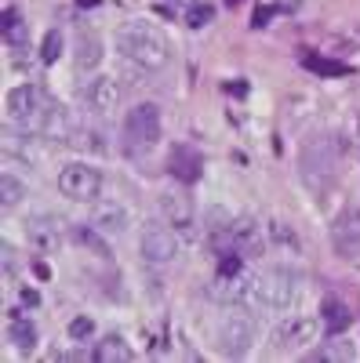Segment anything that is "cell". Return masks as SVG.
I'll use <instances>...</instances> for the list:
<instances>
[{"label": "cell", "mask_w": 360, "mask_h": 363, "mask_svg": "<svg viewBox=\"0 0 360 363\" xmlns=\"http://www.w3.org/2000/svg\"><path fill=\"white\" fill-rule=\"evenodd\" d=\"M215 338H219V349L226 356H244L255 338H258V320L248 306H229V313L219 320V330H215Z\"/></svg>", "instance_id": "obj_5"}, {"label": "cell", "mask_w": 360, "mask_h": 363, "mask_svg": "<svg viewBox=\"0 0 360 363\" xmlns=\"http://www.w3.org/2000/svg\"><path fill=\"white\" fill-rule=\"evenodd\" d=\"M92 225L99 229V233H106V236H120L128 229V207L124 203H116V200H102V203H95V211H92Z\"/></svg>", "instance_id": "obj_15"}, {"label": "cell", "mask_w": 360, "mask_h": 363, "mask_svg": "<svg viewBox=\"0 0 360 363\" xmlns=\"http://www.w3.org/2000/svg\"><path fill=\"white\" fill-rule=\"evenodd\" d=\"M131 359H135V349L120 335H106L95 345V363H131Z\"/></svg>", "instance_id": "obj_17"}, {"label": "cell", "mask_w": 360, "mask_h": 363, "mask_svg": "<svg viewBox=\"0 0 360 363\" xmlns=\"http://www.w3.org/2000/svg\"><path fill=\"white\" fill-rule=\"evenodd\" d=\"M324 323H317L313 316H302V313H291L284 316L277 327H273V335H269V345H273V352H298V349H306L310 342H317V330Z\"/></svg>", "instance_id": "obj_7"}, {"label": "cell", "mask_w": 360, "mask_h": 363, "mask_svg": "<svg viewBox=\"0 0 360 363\" xmlns=\"http://www.w3.org/2000/svg\"><path fill=\"white\" fill-rule=\"evenodd\" d=\"M8 342L18 349V352H33L37 349V327L22 320V316H11L8 320Z\"/></svg>", "instance_id": "obj_21"}, {"label": "cell", "mask_w": 360, "mask_h": 363, "mask_svg": "<svg viewBox=\"0 0 360 363\" xmlns=\"http://www.w3.org/2000/svg\"><path fill=\"white\" fill-rule=\"evenodd\" d=\"M356 142H360V135H356Z\"/></svg>", "instance_id": "obj_32"}, {"label": "cell", "mask_w": 360, "mask_h": 363, "mask_svg": "<svg viewBox=\"0 0 360 363\" xmlns=\"http://www.w3.org/2000/svg\"><path fill=\"white\" fill-rule=\"evenodd\" d=\"M306 69H313V73H324V77H342L346 73V66L342 62H327V58H306Z\"/></svg>", "instance_id": "obj_27"}, {"label": "cell", "mask_w": 360, "mask_h": 363, "mask_svg": "<svg viewBox=\"0 0 360 363\" xmlns=\"http://www.w3.org/2000/svg\"><path fill=\"white\" fill-rule=\"evenodd\" d=\"M11 269H15V251L4 244V277H11Z\"/></svg>", "instance_id": "obj_30"}, {"label": "cell", "mask_w": 360, "mask_h": 363, "mask_svg": "<svg viewBox=\"0 0 360 363\" xmlns=\"http://www.w3.org/2000/svg\"><path fill=\"white\" fill-rule=\"evenodd\" d=\"M339 157H342V145L335 142V135H313L302 142L298 167H302V178L313 193L332 189V182L339 174Z\"/></svg>", "instance_id": "obj_3"}, {"label": "cell", "mask_w": 360, "mask_h": 363, "mask_svg": "<svg viewBox=\"0 0 360 363\" xmlns=\"http://www.w3.org/2000/svg\"><path fill=\"white\" fill-rule=\"evenodd\" d=\"M157 207L168 225L175 229H193V200L186 193H160L157 196Z\"/></svg>", "instance_id": "obj_14"}, {"label": "cell", "mask_w": 360, "mask_h": 363, "mask_svg": "<svg viewBox=\"0 0 360 363\" xmlns=\"http://www.w3.org/2000/svg\"><path fill=\"white\" fill-rule=\"evenodd\" d=\"M0 37H4V44H8V48L26 51V44H29V26L18 18V11H15V8H4V22H0Z\"/></svg>", "instance_id": "obj_18"}, {"label": "cell", "mask_w": 360, "mask_h": 363, "mask_svg": "<svg viewBox=\"0 0 360 363\" xmlns=\"http://www.w3.org/2000/svg\"><path fill=\"white\" fill-rule=\"evenodd\" d=\"M80 102L92 113H113L124 106V87H120L113 77H95L80 87Z\"/></svg>", "instance_id": "obj_10"}, {"label": "cell", "mask_w": 360, "mask_h": 363, "mask_svg": "<svg viewBox=\"0 0 360 363\" xmlns=\"http://www.w3.org/2000/svg\"><path fill=\"white\" fill-rule=\"evenodd\" d=\"M229 247H233V255H262L266 251V236H262V225L255 222V218H248V215H240V218H233V225H229Z\"/></svg>", "instance_id": "obj_12"}, {"label": "cell", "mask_w": 360, "mask_h": 363, "mask_svg": "<svg viewBox=\"0 0 360 363\" xmlns=\"http://www.w3.org/2000/svg\"><path fill=\"white\" fill-rule=\"evenodd\" d=\"M168 167H171V174H175L178 182H186V186H193V182L200 178V167H204V160H200V153H197L193 145H171Z\"/></svg>", "instance_id": "obj_16"}, {"label": "cell", "mask_w": 360, "mask_h": 363, "mask_svg": "<svg viewBox=\"0 0 360 363\" xmlns=\"http://www.w3.org/2000/svg\"><path fill=\"white\" fill-rule=\"evenodd\" d=\"M335 247L342 251V255H356L360 251V196L342 211V218H339V225H335Z\"/></svg>", "instance_id": "obj_13"}, {"label": "cell", "mask_w": 360, "mask_h": 363, "mask_svg": "<svg viewBox=\"0 0 360 363\" xmlns=\"http://www.w3.org/2000/svg\"><path fill=\"white\" fill-rule=\"evenodd\" d=\"M212 18H215V8L207 4V0H200V4H193V8H190L186 26H190V29H204V26H212Z\"/></svg>", "instance_id": "obj_25"}, {"label": "cell", "mask_w": 360, "mask_h": 363, "mask_svg": "<svg viewBox=\"0 0 360 363\" xmlns=\"http://www.w3.org/2000/svg\"><path fill=\"white\" fill-rule=\"evenodd\" d=\"M92 330H95V323H92V320H84V316H77V320L70 323V335H73V338H87Z\"/></svg>", "instance_id": "obj_29"}, {"label": "cell", "mask_w": 360, "mask_h": 363, "mask_svg": "<svg viewBox=\"0 0 360 363\" xmlns=\"http://www.w3.org/2000/svg\"><path fill=\"white\" fill-rule=\"evenodd\" d=\"M138 251L149 265H168L178 258V229L168 222H149L138 236Z\"/></svg>", "instance_id": "obj_8"}, {"label": "cell", "mask_w": 360, "mask_h": 363, "mask_svg": "<svg viewBox=\"0 0 360 363\" xmlns=\"http://www.w3.org/2000/svg\"><path fill=\"white\" fill-rule=\"evenodd\" d=\"M229 4H236V0H229Z\"/></svg>", "instance_id": "obj_31"}, {"label": "cell", "mask_w": 360, "mask_h": 363, "mask_svg": "<svg viewBox=\"0 0 360 363\" xmlns=\"http://www.w3.org/2000/svg\"><path fill=\"white\" fill-rule=\"evenodd\" d=\"M124 138L131 149H153L164 138V116L160 106L153 102H138L135 109H128L124 116Z\"/></svg>", "instance_id": "obj_6"}, {"label": "cell", "mask_w": 360, "mask_h": 363, "mask_svg": "<svg viewBox=\"0 0 360 363\" xmlns=\"http://www.w3.org/2000/svg\"><path fill=\"white\" fill-rule=\"evenodd\" d=\"M22 196H26V182H18L11 171L0 174V203H4V211H11Z\"/></svg>", "instance_id": "obj_22"}, {"label": "cell", "mask_w": 360, "mask_h": 363, "mask_svg": "<svg viewBox=\"0 0 360 363\" xmlns=\"http://www.w3.org/2000/svg\"><path fill=\"white\" fill-rule=\"evenodd\" d=\"M8 116H11V124L22 135H55V138H62L70 131L62 106L51 102L40 84H18V87H11L8 91Z\"/></svg>", "instance_id": "obj_1"}, {"label": "cell", "mask_w": 360, "mask_h": 363, "mask_svg": "<svg viewBox=\"0 0 360 363\" xmlns=\"http://www.w3.org/2000/svg\"><path fill=\"white\" fill-rule=\"evenodd\" d=\"M298 280L284 269H269L258 272L255 284H251V301L248 309H262V313H291L298 306Z\"/></svg>", "instance_id": "obj_4"}, {"label": "cell", "mask_w": 360, "mask_h": 363, "mask_svg": "<svg viewBox=\"0 0 360 363\" xmlns=\"http://www.w3.org/2000/svg\"><path fill=\"white\" fill-rule=\"evenodd\" d=\"M26 240L37 255H58L62 251V222L55 215H33L26 222Z\"/></svg>", "instance_id": "obj_11"}, {"label": "cell", "mask_w": 360, "mask_h": 363, "mask_svg": "<svg viewBox=\"0 0 360 363\" xmlns=\"http://www.w3.org/2000/svg\"><path fill=\"white\" fill-rule=\"evenodd\" d=\"M116 51L124 55L128 62H135L138 69H164L168 58H171L168 37L153 22H142V18L124 22L116 29Z\"/></svg>", "instance_id": "obj_2"}, {"label": "cell", "mask_w": 360, "mask_h": 363, "mask_svg": "<svg viewBox=\"0 0 360 363\" xmlns=\"http://www.w3.org/2000/svg\"><path fill=\"white\" fill-rule=\"evenodd\" d=\"M349 320H353V316H349V309L342 306L339 298H327V301H324V309H320V323H324V330H327L332 338H335V335H342V330L349 327Z\"/></svg>", "instance_id": "obj_20"}, {"label": "cell", "mask_w": 360, "mask_h": 363, "mask_svg": "<svg viewBox=\"0 0 360 363\" xmlns=\"http://www.w3.org/2000/svg\"><path fill=\"white\" fill-rule=\"evenodd\" d=\"M73 58H77V69H95L102 62V40L95 33H80L77 48H73Z\"/></svg>", "instance_id": "obj_19"}, {"label": "cell", "mask_w": 360, "mask_h": 363, "mask_svg": "<svg viewBox=\"0 0 360 363\" xmlns=\"http://www.w3.org/2000/svg\"><path fill=\"white\" fill-rule=\"evenodd\" d=\"M106 236V233H102ZM99 236V229L95 225H84V229H77V240H80V244H87V247H92L99 258H109V247H106V240Z\"/></svg>", "instance_id": "obj_24"}, {"label": "cell", "mask_w": 360, "mask_h": 363, "mask_svg": "<svg viewBox=\"0 0 360 363\" xmlns=\"http://www.w3.org/2000/svg\"><path fill=\"white\" fill-rule=\"evenodd\" d=\"M58 55H62V33H58V29H51V33L44 37V48H40V58H44V62L51 66L55 62V58Z\"/></svg>", "instance_id": "obj_26"}, {"label": "cell", "mask_w": 360, "mask_h": 363, "mask_svg": "<svg viewBox=\"0 0 360 363\" xmlns=\"http://www.w3.org/2000/svg\"><path fill=\"white\" fill-rule=\"evenodd\" d=\"M269 233H273V240H277V244H291L295 251H298V236H295V229L291 225H284V222H269Z\"/></svg>", "instance_id": "obj_28"}, {"label": "cell", "mask_w": 360, "mask_h": 363, "mask_svg": "<svg viewBox=\"0 0 360 363\" xmlns=\"http://www.w3.org/2000/svg\"><path fill=\"white\" fill-rule=\"evenodd\" d=\"M356 352H353V345L349 342H339V335H335V342H327V349H320V352H313L310 359H324V363H332V359H353Z\"/></svg>", "instance_id": "obj_23"}, {"label": "cell", "mask_w": 360, "mask_h": 363, "mask_svg": "<svg viewBox=\"0 0 360 363\" xmlns=\"http://www.w3.org/2000/svg\"><path fill=\"white\" fill-rule=\"evenodd\" d=\"M99 189H102V174L87 164H70L58 171V193L66 200H77V203H95L99 200Z\"/></svg>", "instance_id": "obj_9"}]
</instances>
